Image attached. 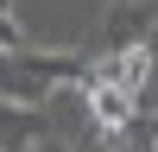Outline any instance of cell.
<instances>
[{
	"label": "cell",
	"mask_w": 158,
	"mask_h": 152,
	"mask_svg": "<svg viewBox=\"0 0 158 152\" xmlns=\"http://www.w3.org/2000/svg\"><path fill=\"white\" fill-rule=\"evenodd\" d=\"M152 76V44H120L82 76V101L108 133H127L133 127V108H139V89Z\"/></svg>",
	"instance_id": "cell-1"
}]
</instances>
